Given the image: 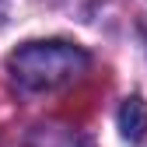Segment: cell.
I'll list each match as a JSON object with an SVG mask.
<instances>
[{"mask_svg":"<svg viewBox=\"0 0 147 147\" xmlns=\"http://www.w3.org/2000/svg\"><path fill=\"white\" fill-rule=\"evenodd\" d=\"M119 133H123L126 140H133V144L147 137V102H144L140 95L126 98V102L119 105Z\"/></svg>","mask_w":147,"mask_h":147,"instance_id":"obj_2","label":"cell"},{"mask_svg":"<svg viewBox=\"0 0 147 147\" xmlns=\"http://www.w3.org/2000/svg\"><path fill=\"white\" fill-rule=\"evenodd\" d=\"M91 67V56L63 39H49V42H25L7 56V74L21 91H53L63 88L74 77Z\"/></svg>","mask_w":147,"mask_h":147,"instance_id":"obj_1","label":"cell"}]
</instances>
